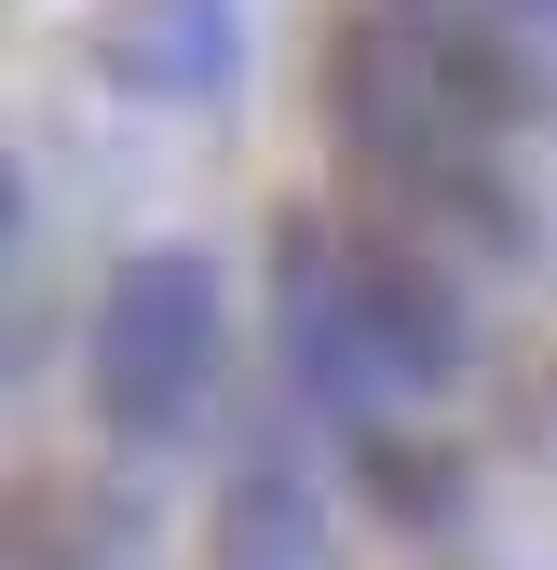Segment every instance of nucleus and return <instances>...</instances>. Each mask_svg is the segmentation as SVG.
Wrapping results in <instances>:
<instances>
[{
  "instance_id": "1",
  "label": "nucleus",
  "mask_w": 557,
  "mask_h": 570,
  "mask_svg": "<svg viewBox=\"0 0 557 570\" xmlns=\"http://www.w3.org/2000/svg\"><path fill=\"white\" fill-rule=\"evenodd\" d=\"M313 109H326V150H340L354 218H394V232H422L449 258H530L544 245L530 232V190H517V136H490L368 0L326 28Z\"/></svg>"
},
{
  "instance_id": "2",
  "label": "nucleus",
  "mask_w": 557,
  "mask_h": 570,
  "mask_svg": "<svg viewBox=\"0 0 557 570\" xmlns=\"http://www.w3.org/2000/svg\"><path fill=\"white\" fill-rule=\"evenodd\" d=\"M218 353H232V299L204 245H123L82 326V407L109 449H177L218 407Z\"/></svg>"
},
{
  "instance_id": "3",
  "label": "nucleus",
  "mask_w": 557,
  "mask_h": 570,
  "mask_svg": "<svg viewBox=\"0 0 557 570\" xmlns=\"http://www.w3.org/2000/svg\"><path fill=\"white\" fill-rule=\"evenodd\" d=\"M96 68L123 96H150V109H204V96H232L245 28H232V0H123L96 28Z\"/></svg>"
},
{
  "instance_id": "4",
  "label": "nucleus",
  "mask_w": 557,
  "mask_h": 570,
  "mask_svg": "<svg viewBox=\"0 0 557 570\" xmlns=\"http://www.w3.org/2000/svg\"><path fill=\"white\" fill-rule=\"evenodd\" d=\"M204 543H218V570H313V557H326V503H313V475L286 462V435H258V449L218 475Z\"/></svg>"
}]
</instances>
